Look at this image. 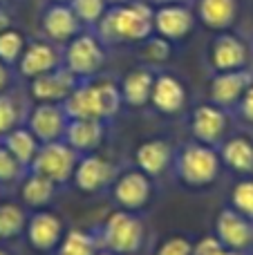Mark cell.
<instances>
[{
    "label": "cell",
    "mask_w": 253,
    "mask_h": 255,
    "mask_svg": "<svg viewBox=\"0 0 253 255\" xmlns=\"http://www.w3.org/2000/svg\"><path fill=\"white\" fill-rule=\"evenodd\" d=\"M249 255H253V249H251V251H249Z\"/></svg>",
    "instance_id": "obj_46"
},
{
    "label": "cell",
    "mask_w": 253,
    "mask_h": 255,
    "mask_svg": "<svg viewBox=\"0 0 253 255\" xmlns=\"http://www.w3.org/2000/svg\"><path fill=\"white\" fill-rule=\"evenodd\" d=\"M173 172L179 184H184L186 188H209L218 181L220 172H222V159H220L218 148L213 145L188 141L175 150Z\"/></svg>",
    "instance_id": "obj_3"
},
{
    "label": "cell",
    "mask_w": 253,
    "mask_h": 255,
    "mask_svg": "<svg viewBox=\"0 0 253 255\" xmlns=\"http://www.w3.org/2000/svg\"><path fill=\"white\" fill-rule=\"evenodd\" d=\"M27 215L18 204H0V240H13L25 233Z\"/></svg>",
    "instance_id": "obj_30"
},
{
    "label": "cell",
    "mask_w": 253,
    "mask_h": 255,
    "mask_svg": "<svg viewBox=\"0 0 253 255\" xmlns=\"http://www.w3.org/2000/svg\"><path fill=\"white\" fill-rule=\"evenodd\" d=\"M79 31H83V25L74 16L72 7L67 2H47V7L40 13V34L54 45H67Z\"/></svg>",
    "instance_id": "obj_16"
},
{
    "label": "cell",
    "mask_w": 253,
    "mask_h": 255,
    "mask_svg": "<svg viewBox=\"0 0 253 255\" xmlns=\"http://www.w3.org/2000/svg\"><path fill=\"white\" fill-rule=\"evenodd\" d=\"M67 4L72 7L74 16L83 25V29H94L101 22V18L106 16L108 7H110L106 0H70Z\"/></svg>",
    "instance_id": "obj_31"
},
{
    "label": "cell",
    "mask_w": 253,
    "mask_h": 255,
    "mask_svg": "<svg viewBox=\"0 0 253 255\" xmlns=\"http://www.w3.org/2000/svg\"><path fill=\"white\" fill-rule=\"evenodd\" d=\"M150 4H168V2H193V0H148Z\"/></svg>",
    "instance_id": "obj_40"
},
{
    "label": "cell",
    "mask_w": 253,
    "mask_h": 255,
    "mask_svg": "<svg viewBox=\"0 0 253 255\" xmlns=\"http://www.w3.org/2000/svg\"><path fill=\"white\" fill-rule=\"evenodd\" d=\"M115 177H117V168L106 157H101L97 152H88L81 154L79 161H76L72 181H74V186L81 193L97 195L101 190L110 188Z\"/></svg>",
    "instance_id": "obj_13"
},
{
    "label": "cell",
    "mask_w": 253,
    "mask_h": 255,
    "mask_svg": "<svg viewBox=\"0 0 253 255\" xmlns=\"http://www.w3.org/2000/svg\"><path fill=\"white\" fill-rule=\"evenodd\" d=\"M81 81L72 74L67 67H56V70L40 74L29 81V97L36 103H63Z\"/></svg>",
    "instance_id": "obj_19"
},
{
    "label": "cell",
    "mask_w": 253,
    "mask_h": 255,
    "mask_svg": "<svg viewBox=\"0 0 253 255\" xmlns=\"http://www.w3.org/2000/svg\"><path fill=\"white\" fill-rule=\"evenodd\" d=\"M137 54L143 65L155 67V70H164V65H168L170 58L175 56V43H170L168 38L152 31L148 38L137 43Z\"/></svg>",
    "instance_id": "obj_27"
},
{
    "label": "cell",
    "mask_w": 253,
    "mask_h": 255,
    "mask_svg": "<svg viewBox=\"0 0 253 255\" xmlns=\"http://www.w3.org/2000/svg\"><path fill=\"white\" fill-rule=\"evenodd\" d=\"M188 130L193 141L218 148L229 136V110L206 101L200 103L188 115Z\"/></svg>",
    "instance_id": "obj_9"
},
{
    "label": "cell",
    "mask_w": 253,
    "mask_h": 255,
    "mask_svg": "<svg viewBox=\"0 0 253 255\" xmlns=\"http://www.w3.org/2000/svg\"><path fill=\"white\" fill-rule=\"evenodd\" d=\"M47 2H70V0H47Z\"/></svg>",
    "instance_id": "obj_44"
},
{
    "label": "cell",
    "mask_w": 253,
    "mask_h": 255,
    "mask_svg": "<svg viewBox=\"0 0 253 255\" xmlns=\"http://www.w3.org/2000/svg\"><path fill=\"white\" fill-rule=\"evenodd\" d=\"M206 63L213 72H233L251 67V45L245 36L229 31H215L209 40L206 49Z\"/></svg>",
    "instance_id": "obj_6"
},
{
    "label": "cell",
    "mask_w": 253,
    "mask_h": 255,
    "mask_svg": "<svg viewBox=\"0 0 253 255\" xmlns=\"http://www.w3.org/2000/svg\"><path fill=\"white\" fill-rule=\"evenodd\" d=\"M155 255H193V242L182 235H173L159 244Z\"/></svg>",
    "instance_id": "obj_35"
},
{
    "label": "cell",
    "mask_w": 253,
    "mask_h": 255,
    "mask_svg": "<svg viewBox=\"0 0 253 255\" xmlns=\"http://www.w3.org/2000/svg\"><path fill=\"white\" fill-rule=\"evenodd\" d=\"M97 255H115V253H110V251H106V249H99Z\"/></svg>",
    "instance_id": "obj_42"
},
{
    "label": "cell",
    "mask_w": 253,
    "mask_h": 255,
    "mask_svg": "<svg viewBox=\"0 0 253 255\" xmlns=\"http://www.w3.org/2000/svg\"><path fill=\"white\" fill-rule=\"evenodd\" d=\"M197 25V16L193 2H168L152 4V29L155 34L168 38L170 43H182L193 34Z\"/></svg>",
    "instance_id": "obj_8"
},
{
    "label": "cell",
    "mask_w": 253,
    "mask_h": 255,
    "mask_svg": "<svg viewBox=\"0 0 253 255\" xmlns=\"http://www.w3.org/2000/svg\"><path fill=\"white\" fill-rule=\"evenodd\" d=\"M110 7H115V4H124V2H130V0H106Z\"/></svg>",
    "instance_id": "obj_41"
},
{
    "label": "cell",
    "mask_w": 253,
    "mask_h": 255,
    "mask_svg": "<svg viewBox=\"0 0 253 255\" xmlns=\"http://www.w3.org/2000/svg\"><path fill=\"white\" fill-rule=\"evenodd\" d=\"M150 106L164 117H177L188 106L186 83L170 70H157L150 92Z\"/></svg>",
    "instance_id": "obj_11"
},
{
    "label": "cell",
    "mask_w": 253,
    "mask_h": 255,
    "mask_svg": "<svg viewBox=\"0 0 253 255\" xmlns=\"http://www.w3.org/2000/svg\"><path fill=\"white\" fill-rule=\"evenodd\" d=\"M175 148L166 139H146L134 150V166L141 172H146L150 179L161 177L173 166Z\"/></svg>",
    "instance_id": "obj_21"
},
{
    "label": "cell",
    "mask_w": 253,
    "mask_h": 255,
    "mask_svg": "<svg viewBox=\"0 0 253 255\" xmlns=\"http://www.w3.org/2000/svg\"><path fill=\"white\" fill-rule=\"evenodd\" d=\"M63 65V47L61 45L49 43L47 38L38 40H27L25 49H22L20 58L16 63V70L22 79L31 81L40 74L56 70Z\"/></svg>",
    "instance_id": "obj_12"
},
{
    "label": "cell",
    "mask_w": 253,
    "mask_h": 255,
    "mask_svg": "<svg viewBox=\"0 0 253 255\" xmlns=\"http://www.w3.org/2000/svg\"><path fill=\"white\" fill-rule=\"evenodd\" d=\"M215 238L224 249L247 253L253 249V222L231 206H224L215 217Z\"/></svg>",
    "instance_id": "obj_14"
},
{
    "label": "cell",
    "mask_w": 253,
    "mask_h": 255,
    "mask_svg": "<svg viewBox=\"0 0 253 255\" xmlns=\"http://www.w3.org/2000/svg\"><path fill=\"white\" fill-rule=\"evenodd\" d=\"M79 157L81 154L76 150H72L63 139L52 141V143H40L38 152H36L34 161L29 166V172L43 175L56 186H63L67 181H72Z\"/></svg>",
    "instance_id": "obj_7"
},
{
    "label": "cell",
    "mask_w": 253,
    "mask_h": 255,
    "mask_svg": "<svg viewBox=\"0 0 253 255\" xmlns=\"http://www.w3.org/2000/svg\"><path fill=\"white\" fill-rule=\"evenodd\" d=\"M0 143H2L4 148H7L9 152L18 159V163H20V166L29 172L31 161H34L36 152H38V148H40L38 139H36V136L29 132V128H27V126L13 128L11 132H7V134L0 139Z\"/></svg>",
    "instance_id": "obj_26"
},
{
    "label": "cell",
    "mask_w": 253,
    "mask_h": 255,
    "mask_svg": "<svg viewBox=\"0 0 253 255\" xmlns=\"http://www.w3.org/2000/svg\"><path fill=\"white\" fill-rule=\"evenodd\" d=\"M22 119V108L18 103L16 94L7 92L0 94V139H2L7 132H11L13 128L20 126Z\"/></svg>",
    "instance_id": "obj_32"
},
{
    "label": "cell",
    "mask_w": 253,
    "mask_h": 255,
    "mask_svg": "<svg viewBox=\"0 0 253 255\" xmlns=\"http://www.w3.org/2000/svg\"><path fill=\"white\" fill-rule=\"evenodd\" d=\"M58 186L49 181L47 177L36 175V172H27L20 179V202L25 206L34 208V211H43L54 197H56Z\"/></svg>",
    "instance_id": "obj_25"
},
{
    "label": "cell",
    "mask_w": 253,
    "mask_h": 255,
    "mask_svg": "<svg viewBox=\"0 0 253 255\" xmlns=\"http://www.w3.org/2000/svg\"><path fill=\"white\" fill-rule=\"evenodd\" d=\"M99 244L94 240V233L81 229H72L63 235L61 244L56 247V255H97Z\"/></svg>",
    "instance_id": "obj_28"
},
{
    "label": "cell",
    "mask_w": 253,
    "mask_h": 255,
    "mask_svg": "<svg viewBox=\"0 0 253 255\" xmlns=\"http://www.w3.org/2000/svg\"><path fill=\"white\" fill-rule=\"evenodd\" d=\"M108 49L117 45H137L152 34V4L148 0H130L108 7L106 16L94 27Z\"/></svg>",
    "instance_id": "obj_1"
},
{
    "label": "cell",
    "mask_w": 253,
    "mask_h": 255,
    "mask_svg": "<svg viewBox=\"0 0 253 255\" xmlns=\"http://www.w3.org/2000/svg\"><path fill=\"white\" fill-rule=\"evenodd\" d=\"M27 242L34 251L38 253H49L56 251V247L61 244L65 229H63V220L52 211H34V215L27 217L25 226Z\"/></svg>",
    "instance_id": "obj_18"
},
{
    "label": "cell",
    "mask_w": 253,
    "mask_h": 255,
    "mask_svg": "<svg viewBox=\"0 0 253 255\" xmlns=\"http://www.w3.org/2000/svg\"><path fill=\"white\" fill-rule=\"evenodd\" d=\"M222 166L229 170L238 172L242 177L253 175V141L247 134H233L227 136L218 145Z\"/></svg>",
    "instance_id": "obj_24"
},
{
    "label": "cell",
    "mask_w": 253,
    "mask_h": 255,
    "mask_svg": "<svg viewBox=\"0 0 253 255\" xmlns=\"http://www.w3.org/2000/svg\"><path fill=\"white\" fill-rule=\"evenodd\" d=\"M7 27H11V18H9L7 9L0 7V31H4Z\"/></svg>",
    "instance_id": "obj_39"
},
{
    "label": "cell",
    "mask_w": 253,
    "mask_h": 255,
    "mask_svg": "<svg viewBox=\"0 0 253 255\" xmlns=\"http://www.w3.org/2000/svg\"><path fill=\"white\" fill-rule=\"evenodd\" d=\"M25 175H27V170L18 163V159L0 143V184L2 186L16 184V181H20Z\"/></svg>",
    "instance_id": "obj_34"
},
{
    "label": "cell",
    "mask_w": 253,
    "mask_h": 255,
    "mask_svg": "<svg viewBox=\"0 0 253 255\" xmlns=\"http://www.w3.org/2000/svg\"><path fill=\"white\" fill-rule=\"evenodd\" d=\"M193 255H247V253H238L231 251V249H224L222 244L218 242V238H204L197 244H193Z\"/></svg>",
    "instance_id": "obj_36"
},
{
    "label": "cell",
    "mask_w": 253,
    "mask_h": 255,
    "mask_svg": "<svg viewBox=\"0 0 253 255\" xmlns=\"http://www.w3.org/2000/svg\"><path fill=\"white\" fill-rule=\"evenodd\" d=\"M106 121L97 119H70L63 141L79 154L97 152L101 148L103 139H106Z\"/></svg>",
    "instance_id": "obj_23"
},
{
    "label": "cell",
    "mask_w": 253,
    "mask_h": 255,
    "mask_svg": "<svg viewBox=\"0 0 253 255\" xmlns=\"http://www.w3.org/2000/svg\"><path fill=\"white\" fill-rule=\"evenodd\" d=\"M233 112L238 115V119L245 121V124L253 126V85L242 94V99L238 101V106L233 108Z\"/></svg>",
    "instance_id": "obj_37"
},
{
    "label": "cell",
    "mask_w": 253,
    "mask_h": 255,
    "mask_svg": "<svg viewBox=\"0 0 253 255\" xmlns=\"http://www.w3.org/2000/svg\"><path fill=\"white\" fill-rule=\"evenodd\" d=\"M9 2H11V0H0V7H7Z\"/></svg>",
    "instance_id": "obj_43"
},
{
    "label": "cell",
    "mask_w": 253,
    "mask_h": 255,
    "mask_svg": "<svg viewBox=\"0 0 253 255\" xmlns=\"http://www.w3.org/2000/svg\"><path fill=\"white\" fill-rule=\"evenodd\" d=\"M155 74H157L155 67H148L143 63L126 72L119 83L124 106L132 108V110H141V108L150 106V92H152V83H155Z\"/></svg>",
    "instance_id": "obj_22"
},
{
    "label": "cell",
    "mask_w": 253,
    "mask_h": 255,
    "mask_svg": "<svg viewBox=\"0 0 253 255\" xmlns=\"http://www.w3.org/2000/svg\"><path fill=\"white\" fill-rule=\"evenodd\" d=\"M67 119H97V121H112L124 108L119 83L110 79H94L81 81L74 92L61 103Z\"/></svg>",
    "instance_id": "obj_2"
},
{
    "label": "cell",
    "mask_w": 253,
    "mask_h": 255,
    "mask_svg": "<svg viewBox=\"0 0 253 255\" xmlns=\"http://www.w3.org/2000/svg\"><path fill=\"white\" fill-rule=\"evenodd\" d=\"M193 9L209 31H229L240 16V0H193Z\"/></svg>",
    "instance_id": "obj_20"
},
{
    "label": "cell",
    "mask_w": 253,
    "mask_h": 255,
    "mask_svg": "<svg viewBox=\"0 0 253 255\" xmlns=\"http://www.w3.org/2000/svg\"><path fill=\"white\" fill-rule=\"evenodd\" d=\"M67 115L61 103H36L27 112V128L38 139V143L61 141L67 128Z\"/></svg>",
    "instance_id": "obj_17"
},
{
    "label": "cell",
    "mask_w": 253,
    "mask_h": 255,
    "mask_svg": "<svg viewBox=\"0 0 253 255\" xmlns=\"http://www.w3.org/2000/svg\"><path fill=\"white\" fill-rule=\"evenodd\" d=\"M110 190H112V199L117 202L119 208L139 213L141 208H146V204L152 197V179L134 166L130 170L119 172L115 177V181H112Z\"/></svg>",
    "instance_id": "obj_10"
},
{
    "label": "cell",
    "mask_w": 253,
    "mask_h": 255,
    "mask_svg": "<svg viewBox=\"0 0 253 255\" xmlns=\"http://www.w3.org/2000/svg\"><path fill=\"white\" fill-rule=\"evenodd\" d=\"M231 208L253 222V179H240L231 190Z\"/></svg>",
    "instance_id": "obj_33"
},
{
    "label": "cell",
    "mask_w": 253,
    "mask_h": 255,
    "mask_svg": "<svg viewBox=\"0 0 253 255\" xmlns=\"http://www.w3.org/2000/svg\"><path fill=\"white\" fill-rule=\"evenodd\" d=\"M94 240L99 249L115 255H137L146 240V226L137 213L119 208L106 217L101 229L94 233Z\"/></svg>",
    "instance_id": "obj_4"
},
{
    "label": "cell",
    "mask_w": 253,
    "mask_h": 255,
    "mask_svg": "<svg viewBox=\"0 0 253 255\" xmlns=\"http://www.w3.org/2000/svg\"><path fill=\"white\" fill-rule=\"evenodd\" d=\"M0 255H9V253H7V251H2V249H0Z\"/></svg>",
    "instance_id": "obj_45"
},
{
    "label": "cell",
    "mask_w": 253,
    "mask_h": 255,
    "mask_svg": "<svg viewBox=\"0 0 253 255\" xmlns=\"http://www.w3.org/2000/svg\"><path fill=\"white\" fill-rule=\"evenodd\" d=\"M253 85V70H233V72H213L209 81V101L224 110L233 112L242 94Z\"/></svg>",
    "instance_id": "obj_15"
},
{
    "label": "cell",
    "mask_w": 253,
    "mask_h": 255,
    "mask_svg": "<svg viewBox=\"0 0 253 255\" xmlns=\"http://www.w3.org/2000/svg\"><path fill=\"white\" fill-rule=\"evenodd\" d=\"M9 85H11V67L0 61V94L7 92Z\"/></svg>",
    "instance_id": "obj_38"
},
{
    "label": "cell",
    "mask_w": 253,
    "mask_h": 255,
    "mask_svg": "<svg viewBox=\"0 0 253 255\" xmlns=\"http://www.w3.org/2000/svg\"><path fill=\"white\" fill-rule=\"evenodd\" d=\"M108 61V47L94 29H83L67 45H63V67L79 81H88L101 74Z\"/></svg>",
    "instance_id": "obj_5"
},
{
    "label": "cell",
    "mask_w": 253,
    "mask_h": 255,
    "mask_svg": "<svg viewBox=\"0 0 253 255\" xmlns=\"http://www.w3.org/2000/svg\"><path fill=\"white\" fill-rule=\"evenodd\" d=\"M27 45V38H25V31L20 27H7L4 31H0V61L4 65L13 67L20 58L22 49Z\"/></svg>",
    "instance_id": "obj_29"
}]
</instances>
